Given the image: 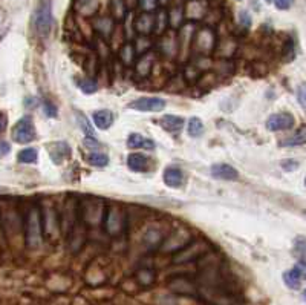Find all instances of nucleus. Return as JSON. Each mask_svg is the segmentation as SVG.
<instances>
[{
	"label": "nucleus",
	"instance_id": "obj_42",
	"mask_svg": "<svg viewBox=\"0 0 306 305\" xmlns=\"http://www.w3.org/2000/svg\"><path fill=\"white\" fill-rule=\"evenodd\" d=\"M158 2V5H161V6H164V5H167L170 0H156Z\"/></svg>",
	"mask_w": 306,
	"mask_h": 305
},
{
	"label": "nucleus",
	"instance_id": "obj_2",
	"mask_svg": "<svg viewBox=\"0 0 306 305\" xmlns=\"http://www.w3.org/2000/svg\"><path fill=\"white\" fill-rule=\"evenodd\" d=\"M54 25L52 17V0H38L35 14H34V26L38 35L46 37Z\"/></svg>",
	"mask_w": 306,
	"mask_h": 305
},
{
	"label": "nucleus",
	"instance_id": "obj_36",
	"mask_svg": "<svg viewBox=\"0 0 306 305\" xmlns=\"http://www.w3.org/2000/svg\"><path fill=\"white\" fill-rule=\"evenodd\" d=\"M273 2H274V5H276L277 9L285 11V9H290V8L293 6V2H294V0H273Z\"/></svg>",
	"mask_w": 306,
	"mask_h": 305
},
{
	"label": "nucleus",
	"instance_id": "obj_35",
	"mask_svg": "<svg viewBox=\"0 0 306 305\" xmlns=\"http://www.w3.org/2000/svg\"><path fill=\"white\" fill-rule=\"evenodd\" d=\"M296 252H299L300 262H305V239L303 238H299L296 241Z\"/></svg>",
	"mask_w": 306,
	"mask_h": 305
},
{
	"label": "nucleus",
	"instance_id": "obj_16",
	"mask_svg": "<svg viewBox=\"0 0 306 305\" xmlns=\"http://www.w3.org/2000/svg\"><path fill=\"white\" fill-rule=\"evenodd\" d=\"M101 6V0H77L75 3V11L80 15L85 17H92L98 12Z\"/></svg>",
	"mask_w": 306,
	"mask_h": 305
},
{
	"label": "nucleus",
	"instance_id": "obj_14",
	"mask_svg": "<svg viewBox=\"0 0 306 305\" xmlns=\"http://www.w3.org/2000/svg\"><path fill=\"white\" fill-rule=\"evenodd\" d=\"M184 124H186V120L182 117H178V115H162L161 117L162 129H166L170 134H175V135L179 134L184 129Z\"/></svg>",
	"mask_w": 306,
	"mask_h": 305
},
{
	"label": "nucleus",
	"instance_id": "obj_31",
	"mask_svg": "<svg viewBox=\"0 0 306 305\" xmlns=\"http://www.w3.org/2000/svg\"><path fill=\"white\" fill-rule=\"evenodd\" d=\"M251 23H253V20H251L250 12H248V11H245V9H242V11L239 12V25H240L242 28L248 29V28L251 26Z\"/></svg>",
	"mask_w": 306,
	"mask_h": 305
},
{
	"label": "nucleus",
	"instance_id": "obj_12",
	"mask_svg": "<svg viewBox=\"0 0 306 305\" xmlns=\"http://www.w3.org/2000/svg\"><path fill=\"white\" fill-rule=\"evenodd\" d=\"M124 215L119 208H110L107 219H106V227L110 235H118L124 228Z\"/></svg>",
	"mask_w": 306,
	"mask_h": 305
},
{
	"label": "nucleus",
	"instance_id": "obj_19",
	"mask_svg": "<svg viewBox=\"0 0 306 305\" xmlns=\"http://www.w3.org/2000/svg\"><path fill=\"white\" fill-rule=\"evenodd\" d=\"M92 118H94L95 126L100 130H107L113 124V113L110 110H107V109H101V110L94 112Z\"/></svg>",
	"mask_w": 306,
	"mask_h": 305
},
{
	"label": "nucleus",
	"instance_id": "obj_37",
	"mask_svg": "<svg viewBox=\"0 0 306 305\" xmlns=\"http://www.w3.org/2000/svg\"><path fill=\"white\" fill-rule=\"evenodd\" d=\"M9 152H11V146H9V143L2 140V141H0V158H2V157H6Z\"/></svg>",
	"mask_w": 306,
	"mask_h": 305
},
{
	"label": "nucleus",
	"instance_id": "obj_33",
	"mask_svg": "<svg viewBox=\"0 0 306 305\" xmlns=\"http://www.w3.org/2000/svg\"><path fill=\"white\" fill-rule=\"evenodd\" d=\"M280 166H282V169L287 170V172H294V170L299 167V163H297V160L288 158V160H282Z\"/></svg>",
	"mask_w": 306,
	"mask_h": 305
},
{
	"label": "nucleus",
	"instance_id": "obj_17",
	"mask_svg": "<svg viewBox=\"0 0 306 305\" xmlns=\"http://www.w3.org/2000/svg\"><path fill=\"white\" fill-rule=\"evenodd\" d=\"M94 28L101 35V39H109L113 34L115 22L110 15H101L94 22Z\"/></svg>",
	"mask_w": 306,
	"mask_h": 305
},
{
	"label": "nucleus",
	"instance_id": "obj_7",
	"mask_svg": "<svg viewBox=\"0 0 306 305\" xmlns=\"http://www.w3.org/2000/svg\"><path fill=\"white\" fill-rule=\"evenodd\" d=\"M207 0H187L184 5V18L189 20H201L208 12Z\"/></svg>",
	"mask_w": 306,
	"mask_h": 305
},
{
	"label": "nucleus",
	"instance_id": "obj_25",
	"mask_svg": "<svg viewBox=\"0 0 306 305\" xmlns=\"http://www.w3.org/2000/svg\"><path fill=\"white\" fill-rule=\"evenodd\" d=\"M152 46V42L149 40V37L147 35H138L136 37V40H135V46H133V49H135V54H139V55H144V54H147V51H149V48Z\"/></svg>",
	"mask_w": 306,
	"mask_h": 305
},
{
	"label": "nucleus",
	"instance_id": "obj_39",
	"mask_svg": "<svg viewBox=\"0 0 306 305\" xmlns=\"http://www.w3.org/2000/svg\"><path fill=\"white\" fill-rule=\"evenodd\" d=\"M6 124H8V118H6V115H5L3 112H0V134L5 132Z\"/></svg>",
	"mask_w": 306,
	"mask_h": 305
},
{
	"label": "nucleus",
	"instance_id": "obj_8",
	"mask_svg": "<svg viewBox=\"0 0 306 305\" xmlns=\"http://www.w3.org/2000/svg\"><path fill=\"white\" fill-rule=\"evenodd\" d=\"M133 29L139 35H149L155 31V14L153 12H141L133 20Z\"/></svg>",
	"mask_w": 306,
	"mask_h": 305
},
{
	"label": "nucleus",
	"instance_id": "obj_11",
	"mask_svg": "<svg viewBox=\"0 0 306 305\" xmlns=\"http://www.w3.org/2000/svg\"><path fill=\"white\" fill-rule=\"evenodd\" d=\"M211 177L216 178V180H222V181H234L239 178V174L237 170L230 166V164H225V163H219V164H213L211 169Z\"/></svg>",
	"mask_w": 306,
	"mask_h": 305
},
{
	"label": "nucleus",
	"instance_id": "obj_29",
	"mask_svg": "<svg viewBox=\"0 0 306 305\" xmlns=\"http://www.w3.org/2000/svg\"><path fill=\"white\" fill-rule=\"evenodd\" d=\"M167 25H169V17H167V12L162 9L158 15H155V31L156 32H164Z\"/></svg>",
	"mask_w": 306,
	"mask_h": 305
},
{
	"label": "nucleus",
	"instance_id": "obj_23",
	"mask_svg": "<svg viewBox=\"0 0 306 305\" xmlns=\"http://www.w3.org/2000/svg\"><path fill=\"white\" fill-rule=\"evenodd\" d=\"M187 134L190 137H193V138L201 137L204 134V123H202V120L198 118V117H192L189 120V124H187Z\"/></svg>",
	"mask_w": 306,
	"mask_h": 305
},
{
	"label": "nucleus",
	"instance_id": "obj_41",
	"mask_svg": "<svg viewBox=\"0 0 306 305\" xmlns=\"http://www.w3.org/2000/svg\"><path fill=\"white\" fill-rule=\"evenodd\" d=\"M124 2H126L127 8H133V6L136 5V2H138V0H124Z\"/></svg>",
	"mask_w": 306,
	"mask_h": 305
},
{
	"label": "nucleus",
	"instance_id": "obj_43",
	"mask_svg": "<svg viewBox=\"0 0 306 305\" xmlns=\"http://www.w3.org/2000/svg\"><path fill=\"white\" fill-rule=\"evenodd\" d=\"M265 2H267V3H271V2H273V0H265Z\"/></svg>",
	"mask_w": 306,
	"mask_h": 305
},
{
	"label": "nucleus",
	"instance_id": "obj_1",
	"mask_svg": "<svg viewBox=\"0 0 306 305\" xmlns=\"http://www.w3.org/2000/svg\"><path fill=\"white\" fill-rule=\"evenodd\" d=\"M25 233H26V244L31 249H37L42 245V236H43V219L40 215V210L37 207H32L25 219Z\"/></svg>",
	"mask_w": 306,
	"mask_h": 305
},
{
	"label": "nucleus",
	"instance_id": "obj_10",
	"mask_svg": "<svg viewBox=\"0 0 306 305\" xmlns=\"http://www.w3.org/2000/svg\"><path fill=\"white\" fill-rule=\"evenodd\" d=\"M48 152L55 164H62L71 157V146L66 141H54L48 146Z\"/></svg>",
	"mask_w": 306,
	"mask_h": 305
},
{
	"label": "nucleus",
	"instance_id": "obj_44",
	"mask_svg": "<svg viewBox=\"0 0 306 305\" xmlns=\"http://www.w3.org/2000/svg\"><path fill=\"white\" fill-rule=\"evenodd\" d=\"M237 2H240V0H237Z\"/></svg>",
	"mask_w": 306,
	"mask_h": 305
},
{
	"label": "nucleus",
	"instance_id": "obj_3",
	"mask_svg": "<svg viewBox=\"0 0 306 305\" xmlns=\"http://www.w3.org/2000/svg\"><path fill=\"white\" fill-rule=\"evenodd\" d=\"M12 140L18 144H28L31 141L35 140V127H34V121L31 117H23L20 118L14 127H12Z\"/></svg>",
	"mask_w": 306,
	"mask_h": 305
},
{
	"label": "nucleus",
	"instance_id": "obj_40",
	"mask_svg": "<svg viewBox=\"0 0 306 305\" xmlns=\"http://www.w3.org/2000/svg\"><path fill=\"white\" fill-rule=\"evenodd\" d=\"M35 104H38V100H35V99H28V100H25V106H28V107H32V106H35Z\"/></svg>",
	"mask_w": 306,
	"mask_h": 305
},
{
	"label": "nucleus",
	"instance_id": "obj_4",
	"mask_svg": "<svg viewBox=\"0 0 306 305\" xmlns=\"http://www.w3.org/2000/svg\"><path fill=\"white\" fill-rule=\"evenodd\" d=\"M193 40H195V46L199 52L207 54L210 52L213 48H214V43H216V34L211 28L208 26H202L199 29H196L195 35H193Z\"/></svg>",
	"mask_w": 306,
	"mask_h": 305
},
{
	"label": "nucleus",
	"instance_id": "obj_26",
	"mask_svg": "<svg viewBox=\"0 0 306 305\" xmlns=\"http://www.w3.org/2000/svg\"><path fill=\"white\" fill-rule=\"evenodd\" d=\"M77 120H78V124H80L83 134L86 135V138H95V130H94L92 124L89 123L88 117L78 112V113H77Z\"/></svg>",
	"mask_w": 306,
	"mask_h": 305
},
{
	"label": "nucleus",
	"instance_id": "obj_18",
	"mask_svg": "<svg viewBox=\"0 0 306 305\" xmlns=\"http://www.w3.org/2000/svg\"><path fill=\"white\" fill-rule=\"evenodd\" d=\"M127 147L129 149H147L153 150L155 149V141L150 138L142 137L141 134H130L127 138Z\"/></svg>",
	"mask_w": 306,
	"mask_h": 305
},
{
	"label": "nucleus",
	"instance_id": "obj_13",
	"mask_svg": "<svg viewBox=\"0 0 306 305\" xmlns=\"http://www.w3.org/2000/svg\"><path fill=\"white\" fill-rule=\"evenodd\" d=\"M149 164H150V160L142 155V154H138V152H133L129 155L127 158V166L130 170L133 172H138V174H144L149 170Z\"/></svg>",
	"mask_w": 306,
	"mask_h": 305
},
{
	"label": "nucleus",
	"instance_id": "obj_27",
	"mask_svg": "<svg viewBox=\"0 0 306 305\" xmlns=\"http://www.w3.org/2000/svg\"><path fill=\"white\" fill-rule=\"evenodd\" d=\"M88 163L91 166H95V167H106L109 164V157L106 154L95 152V154L88 155Z\"/></svg>",
	"mask_w": 306,
	"mask_h": 305
},
{
	"label": "nucleus",
	"instance_id": "obj_9",
	"mask_svg": "<svg viewBox=\"0 0 306 305\" xmlns=\"http://www.w3.org/2000/svg\"><path fill=\"white\" fill-rule=\"evenodd\" d=\"M303 279H305V262H299L296 264V267L283 273L285 284L293 290H299L302 287Z\"/></svg>",
	"mask_w": 306,
	"mask_h": 305
},
{
	"label": "nucleus",
	"instance_id": "obj_28",
	"mask_svg": "<svg viewBox=\"0 0 306 305\" xmlns=\"http://www.w3.org/2000/svg\"><path fill=\"white\" fill-rule=\"evenodd\" d=\"M78 88L85 92V94H88V96H91V94H95L97 91H98V85H97V82H94L92 79H83V80H78Z\"/></svg>",
	"mask_w": 306,
	"mask_h": 305
},
{
	"label": "nucleus",
	"instance_id": "obj_32",
	"mask_svg": "<svg viewBox=\"0 0 306 305\" xmlns=\"http://www.w3.org/2000/svg\"><path fill=\"white\" fill-rule=\"evenodd\" d=\"M138 3L144 9L142 12H153L158 8V2L156 0H138Z\"/></svg>",
	"mask_w": 306,
	"mask_h": 305
},
{
	"label": "nucleus",
	"instance_id": "obj_20",
	"mask_svg": "<svg viewBox=\"0 0 306 305\" xmlns=\"http://www.w3.org/2000/svg\"><path fill=\"white\" fill-rule=\"evenodd\" d=\"M127 5L124 0H110V11H112V18L116 20H124L127 17Z\"/></svg>",
	"mask_w": 306,
	"mask_h": 305
},
{
	"label": "nucleus",
	"instance_id": "obj_21",
	"mask_svg": "<svg viewBox=\"0 0 306 305\" xmlns=\"http://www.w3.org/2000/svg\"><path fill=\"white\" fill-rule=\"evenodd\" d=\"M37 158H38V152L34 147L23 149L17 155V161L22 164H34V163H37Z\"/></svg>",
	"mask_w": 306,
	"mask_h": 305
},
{
	"label": "nucleus",
	"instance_id": "obj_30",
	"mask_svg": "<svg viewBox=\"0 0 306 305\" xmlns=\"http://www.w3.org/2000/svg\"><path fill=\"white\" fill-rule=\"evenodd\" d=\"M302 144H305V127H302L300 132L294 135L293 140H285L280 143V146H302Z\"/></svg>",
	"mask_w": 306,
	"mask_h": 305
},
{
	"label": "nucleus",
	"instance_id": "obj_24",
	"mask_svg": "<svg viewBox=\"0 0 306 305\" xmlns=\"http://www.w3.org/2000/svg\"><path fill=\"white\" fill-rule=\"evenodd\" d=\"M119 57H121V62L124 63V65H132L133 63V60H135V57H136V54H135V49H133V45L132 43H124L123 46H121V51H119Z\"/></svg>",
	"mask_w": 306,
	"mask_h": 305
},
{
	"label": "nucleus",
	"instance_id": "obj_34",
	"mask_svg": "<svg viewBox=\"0 0 306 305\" xmlns=\"http://www.w3.org/2000/svg\"><path fill=\"white\" fill-rule=\"evenodd\" d=\"M43 110H45V113L48 115V117H51V118H55L58 113V110H57V107H55V104L54 103H49V102H45L43 103Z\"/></svg>",
	"mask_w": 306,
	"mask_h": 305
},
{
	"label": "nucleus",
	"instance_id": "obj_15",
	"mask_svg": "<svg viewBox=\"0 0 306 305\" xmlns=\"http://www.w3.org/2000/svg\"><path fill=\"white\" fill-rule=\"evenodd\" d=\"M164 183L172 189H179L184 183V172L179 167H167L164 170Z\"/></svg>",
	"mask_w": 306,
	"mask_h": 305
},
{
	"label": "nucleus",
	"instance_id": "obj_5",
	"mask_svg": "<svg viewBox=\"0 0 306 305\" xmlns=\"http://www.w3.org/2000/svg\"><path fill=\"white\" fill-rule=\"evenodd\" d=\"M296 124V120L291 113L288 112H280V113H273L267 120V129L271 132H279V130H290Z\"/></svg>",
	"mask_w": 306,
	"mask_h": 305
},
{
	"label": "nucleus",
	"instance_id": "obj_6",
	"mask_svg": "<svg viewBox=\"0 0 306 305\" xmlns=\"http://www.w3.org/2000/svg\"><path fill=\"white\" fill-rule=\"evenodd\" d=\"M130 109L138 112H161L166 109V100L158 97H142L129 104Z\"/></svg>",
	"mask_w": 306,
	"mask_h": 305
},
{
	"label": "nucleus",
	"instance_id": "obj_38",
	"mask_svg": "<svg viewBox=\"0 0 306 305\" xmlns=\"http://www.w3.org/2000/svg\"><path fill=\"white\" fill-rule=\"evenodd\" d=\"M297 96H299V103H300V106H302V107H305V86H303V85L299 88Z\"/></svg>",
	"mask_w": 306,
	"mask_h": 305
},
{
	"label": "nucleus",
	"instance_id": "obj_22",
	"mask_svg": "<svg viewBox=\"0 0 306 305\" xmlns=\"http://www.w3.org/2000/svg\"><path fill=\"white\" fill-rule=\"evenodd\" d=\"M167 17H169V25L172 26V28H179L181 25H182V22L186 20L184 18V8L182 6H175L169 14H167Z\"/></svg>",
	"mask_w": 306,
	"mask_h": 305
}]
</instances>
